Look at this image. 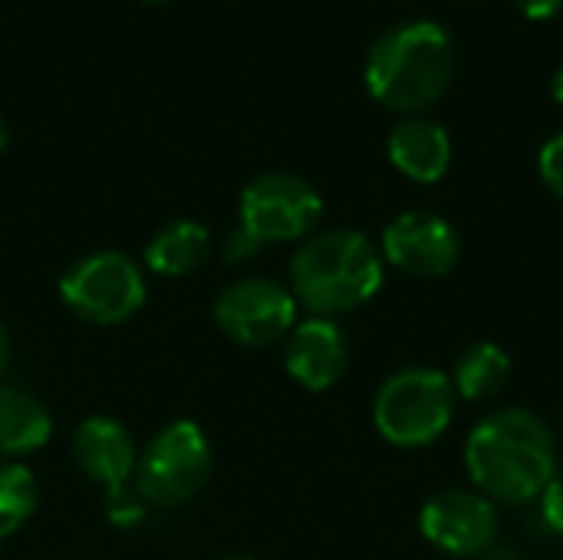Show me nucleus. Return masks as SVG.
<instances>
[{
  "label": "nucleus",
  "mask_w": 563,
  "mask_h": 560,
  "mask_svg": "<svg viewBox=\"0 0 563 560\" xmlns=\"http://www.w3.org/2000/svg\"><path fill=\"white\" fill-rule=\"evenodd\" d=\"M465 465L485 498L528 505L558 479V442L541 416L508 406L472 429Z\"/></svg>",
  "instance_id": "1"
},
{
  "label": "nucleus",
  "mask_w": 563,
  "mask_h": 560,
  "mask_svg": "<svg viewBox=\"0 0 563 560\" xmlns=\"http://www.w3.org/2000/svg\"><path fill=\"white\" fill-rule=\"evenodd\" d=\"M455 73V46L445 26L409 20L383 30L366 53V89L402 116H422L439 102Z\"/></svg>",
  "instance_id": "2"
},
{
  "label": "nucleus",
  "mask_w": 563,
  "mask_h": 560,
  "mask_svg": "<svg viewBox=\"0 0 563 560\" xmlns=\"http://www.w3.org/2000/svg\"><path fill=\"white\" fill-rule=\"evenodd\" d=\"M290 294L313 317H336L369 304L383 287V251L350 228L307 238L290 264Z\"/></svg>",
  "instance_id": "3"
},
{
  "label": "nucleus",
  "mask_w": 563,
  "mask_h": 560,
  "mask_svg": "<svg viewBox=\"0 0 563 560\" xmlns=\"http://www.w3.org/2000/svg\"><path fill=\"white\" fill-rule=\"evenodd\" d=\"M455 386L442 370L406 366L393 373L373 403V422L383 439L402 449L432 446L455 416Z\"/></svg>",
  "instance_id": "4"
},
{
  "label": "nucleus",
  "mask_w": 563,
  "mask_h": 560,
  "mask_svg": "<svg viewBox=\"0 0 563 560\" xmlns=\"http://www.w3.org/2000/svg\"><path fill=\"white\" fill-rule=\"evenodd\" d=\"M211 475V442L198 422L181 419L165 426L139 459L135 488L139 498L158 508L191 502Z\"/></svg>",
  "instance_id": "5"
},
{
  "label": "nucleus",
  "mask_w": 563,
  "mask_h": 560,
  "mask_svg": "<svg viewBox=\"0 0 563 560\" xmlns=\"http://www.w3.org/2000/svg\"><path fill=\"white\" fill-rule=\"evenodd\" d=\"M59 297L73 317L96 327H115L142 310L145 277L132 257L119 251H99L76 261L63 274Z\"/></svg>",
  "instance_id": "6"
},
{
  "label": "nucleus",
  "mask_w": 563,
  "mask_h": 560,
  "mask_svg": "<svg viewBox=\"0 0 563 560\" xmlns=\"http://www.w3.org/2000/svg\"><path fill=\"white\" fill-rule=\"evenodd\" d=\"M238 211H241L238 228H244L264 248V244L307 238L323 215V198L300 175L264 172L247 182Z\"/></svg>",
  "instance_id": "7"
},
{
  "label": "nucleus",
  "mask_w": 563,
  "mask_h": 560,
  "mask_svg": "<svg viewBox=\"0 0 563 560\" xmlns=\"http://www.w3.org/2000/svg\"><path fill=\"white\" fill-rule=\"evenodd\" d=\"M214 323L241 347H271L297 327V297L271 277H244L218 297Z\"/></svg>",
  "instance_id": "8"
},
{
  "label": "nucleus",
  "mask_w": 563,
  "mask_h": 560,
  "mask_svg": "<svg viewBox=\"0 0 563 560\" xmlns=\"http://www.w3.org/2000/svg\"><path fill=\"white\" fill-rule=\"evenodd\" d=\"M73 455H76V465L86 472V479H92L106 492L109 515L122 525H132L142 515L129 508V482L135 479V469H139L132 432L119 419L92 416L76 429Z\"/></svg>",
  "instance_id": "9"
},
{
  "label": "nucleus",
  "mask_w": 563,
  "mask_h": 560,
  "mask_svg": "<svg viewBox=\"0 0 563 560\" xmlns=\"http://www.w3.org/2000/svg\"><path fill=\"white\" fill-rule=\"evenodd\" d=\"M426 541L455 558L488 554L498 538V508L478 492L449 488L432 495L419 515Z\"/></svg>",
  "instance_id": "10"
},
{
  "label": "nucleus",
  "mask_w": 563,
  "mask_h": 560,
  "mask_svg": "<svg viewBox=\"0 0 563 560\" xmlns=\"http://www.w3.org/2000/svg\"><path fill=\"white\" fill-rule=\"evenodd\" d=\"M462 254L459 231L432 211H406L383 231V257L412 277H442Z\"/></svg>",
  "instance_id": "11"
},
{
  "label": "nucleus",
  "mask_w": 563,
  "mask_h": 560,
  "mask_svg": "<svg viewBox=\"0 0 563 560\" xmlns=\"http://www.w3.org/2000/svg\"><path fill=\"white\" fill-rule=\"evenodd\" d=\"M287 373L307 389H330L350 366L346 333L330 317H310L297 323L284 347Z\"/></svg>",
  "instance_id": "12"
},
{
  "label": "nucleus",
  "mask_w": 563,
  "mask_h": 560,
  "mask_svg": "<svg viewBox=\"0 0 563 560\" xmlns=\"http://www.w3.org/2000/svg\"><path fill=\"white\" fill-rule=\"evenodd\" d=\"M389 162L412 182L432 185L452 165V139L429 116H402L389 132Z\"/></svg>",
  "instance_id": "13"
},
{
  "label": "nucleus",
  "mask_w": 563,
  "mask_h": 560,
  "mask_svg": "<svg viewBox=\"0 0 563 560\" xmlns=\"http://www.w3.org/2000/svg\"><path fill=\"white\" fill-rule=\"evenodd\" d=\"M53 419L46 406L16 386H0V462L40 452L49 442Z\"/></svg>",
  "instance_id": "14"
},
{
  "label": "nucleus",
  "mask_w": 563,
  "mask_h": 560,
  "mask_svg": "<svg viewBox=\"0 0 563 560\" xmlns=\"http://www.w3.org/2000/svg\"><path fill=\"white\" fill-rule=\"evenodd\" d=\"M208 254H211L208 228L181 218V221H172L162 231H155V238L145 248V264L162 277H185V274L198 271Z\"/></svg>",
  "instance_id": "15"
},
{
  "label": "nucleus",
  "mask_w": 563,
  "mask_h": 560,
  "mask_svg": "<svg viewBox=\"0 0 563 560\" xmlns=\"http://www.w3.org/2000/svg\"><path fill=\"white\" fill-rule=\"evenodd\" d=\"M449 380L455 386V396L468 403L495 399L511 380V356L498 343H475L459 356L455 376Z\"/></svg>",
  "instance_id": "16"
},
{
  "label": "nucleus",
  "mask_w": 563,
  "mask_h": 560,
  "mask_svg": "<svg viewBox=\"0 0 563 560\" xmlns=\"http://www.w3.org/2000/svg\"><path fill=\"white\" fill-rule=\"evenodd\" d=\"M40 492L30 469L16 462H0V541L20 531L36 512Z\"/></svg>",
  "instance_id": "17"
},
{
  "label": "nucleus",
  "mask_w": 563,
  "mask_h": 560,
  "mask_svg": "<svg viewBox=\"0 0 563 560\" xmlns=\"http://www.w3.org/2000/svg\"><path fill=\"white\" fill-rule=\"evenodd\" d=\"M538 168H541L544 185L563 201V132H558L554 139L544 142L541 158H538Z\"/></svg>",
  "instance_id": "18"
},
{
  "label": "nucleus",
  "mask_w": 563,
  "mask_h": 560,
  "mask_svg": "<svg viewBox=\"0 0 563 560\" xmlns=\"http://www.w3.org/2000/svg\"><path fill=\"white\" fill-rule=\"evenodd\" d=\"M541 521L563 538V475L541 492Z\"/></svg>",
  "instance_id": "19"
},
{
  "label": "nucleus",
  "mask_w": 563,
  "mask_h": 560,
  "mask_svg": "<svg viewBox=\"0 0 563 560\" xmlns=\"http://www.w3.org/2000/svg\"><path fill=\"white\" fill-rule=\"evenodd\" d=\"M257 251H261V244H257L244 228L231 231V234H228V241H224V257H228V261H238V264H241V261H247V257H254Z\"/></svg>",
  "instance_id": "20"
},
{
  "label": "nucleus",
  "mask_w": 563,
  "mask_h": 560,
  "mask_svg": "<svg viewBox=\"0 0 563 560\" xmlns=\"http://www.w3.org/2000/svg\"><path fill=\"white\" fill-rule=\"evenodd\" d=\"M515 7L528 17V20H551L558 17L563 0H515Z\"/></svg>",
  "instance_id": "21"
},
{
  "label": "nucleus",
  "mask_w": 563,
  "mask_h": 560,
  "mask_svg": "<svg viewBox=\"0 0 563 560\" xmlns=\"http://www.w3.org/2000/svg\"><path fill=\"white\" fill-rule=\"evenodd\" d=\"M7 360H10V337H7V330H3V323H0V376H3V370H7Z\"/></svg>",
  "instance_id": "22"
},
{
  "label": "nucleus",
  "mask_w": 563,
  "mask_h": 560,
  "mask_svg": "<svg viewBox=\"0 0 563 560\" xmlns=\"http://www.w3.org/2000/svg\"><path fill=\"white\" fill-rule=\"evenodd\" d=\"M551 92H554V99L563 106V66H558V73L551 79Z\"/></svg>",
  "instance_id": "23"
},
{
  "label": "nucleus",
  "mask_w": 563,
  "mask_h": 560,
  "mask_svg": "<svg viewBox=\"0 0 563 560\" xmlns=\"http://www.w3.org/2000/svg\"><path fill=\"white\" fill-rule=\"evenodd\" d=\"M3 145H7V122H3V116H0V152H3Z\"/></svg>",
  "instance_id": "24"
},
{
  "label": "nucleus",
  "mask_w": 563,
  "mask_h": 560,
  "mask_svg": "<svg viewBox=\"0 0 563 560\" xmlns=\"http://www.w3.org/2000/svg\"><path fill=\"white\" fill-rule=\"evenodd\" d=\"M145 3H165V0H145Z\"/></svg>",
  "instance_id": "25"
},
{
  "label": "nucleus",
  "mask_w": 563,
  "mask_h": 560,
  "mask_svg": "<svg viewBox=\"0 0 563 560\" xmlns=\"http://www.w3.org/2000/svg\"><path fill=\"white\" fill-rule=\"evenodd\" d=\"M224 560H254V558H224Z\"/></svg>",
  "instance_id": "26"
}]
</instances>
